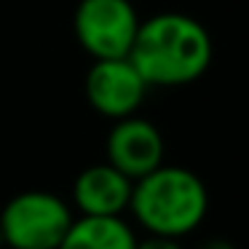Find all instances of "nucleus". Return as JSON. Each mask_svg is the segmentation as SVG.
Instances as JSON below:
<instances>
[{"mask_svg": "<svg viewBox=\"0 0 249 249\" xmlns=\"http://www.w3.org/2000/svg\"><path fill=\"white\" fill-rule=\"evenodd\" d=\"M129 212L147 236L185 238L206 220L209 190L196 172L161 163L134 179Z\"/></svg>", "mask_w": 249, "mask_h": 249, "instance_id": "f03ea898", "label": "nucleus"}, {"mask_svg": "<svg viewBox=\"0 0 249 249\" xmlns=\"http://www.w3.org/2000/svg\"><path fill=\"white\" fill-rule=\"evenodd\" d=\"M140 22L131 0H78L72 14L75 40L91 59L129 56Z\"/></svg>", "mask_w": 249, "mask_h": 249, "instance_id": "20e7f679", "label": "nucleus"}, {"mask_svg": "<svg viewBox=\"0 0 249 249\" xmlns=\"http://www.w3.org/2000/svg\"><path fill=\"white\" fill-rule=\"evenodd\" d=\"M131 182L107 161L86 166L72 182V206L86 217H124L131 201Z\"/></svg>", "mask_w": 249, "mask_h": 249, "instance_id": "0eeeda50", "label": "nucleus"}, {"mask_svg": "<svg viewBox=\"0 0 249 249\" xmlns=\"http://www.w3.org/2000/svg\"><path fill=\"white\" fill-rule=\"evenodd\" d=\"M129 62L147 86L172 89L198 81L212 65V35L198 19L163 11L140 22Z\"/></svg>", "mask_w": 249, "mask_h": 249, "instance_id": "f257e3e1", "label": "nucleus"}, {"mask_svg": "<svg viewBox=\"0 0 249 249\" xmlns=\"http://www.w3.org/2000/svg\"><path fill=\"white\" fill-rule=\"evenodd\" d=\"M166 158V145L158 126L140 115L113 121V129L105 140V161L134 179L150 174Z\"/></svg>", "mask_w": 249, "mask_h": 249, "instance_id": "423d86ee", "label": "nucleus"}, {"mask_svg": "<svg viewBox=\"0 0 249 249\" xmlns=\"http://www.w3.org/2000/svg\"><path fill=\"white\" fill-rule=\"evenodd\" d=\"M137 249H182L179 238H166V236H145L137 241Z\"/></svg>", "mask_w": 249, "mask_h": 249, "instance_id": "1a4fd4ad", "label": "nucleus"}, {"mask_svg": "<svg viewBox=\"0 0 249 249\" xmlns=\"http://www.w3.org/2000/svg\"><path fill=\"white\" fill-rule=\"evenodd\" d=\"M147 89L150 86L129 62V56L94 59V65L86 72V81H83V94H86L89 105L102 118L110 121L137 115V110L142 107L147 97Z\"/></svg>", "mask_w": 249, "mask_h": 249, "instance_id": "39448f33", "label": "nucleus"}, {"mask_svg": "<svg viewBox=\"0 0 249 249\" xmlns=\"http://www.w3.org/2000/svg\"><path fill=\"white\" fill-rule=\"evenodd\" d=\"M140 236L124 217H75L56 249H137Z\"/></svg>", "mask_w": 249, "mask_h": 249, "instance_id": "6e6552de", "label": "nucleus"}, {"mask_svg": "<svg viewBox=\"0 0 249 249\" xmlns=\"http://www.w3.org/2000/svg\"><path fill=\"white\" fill-rule=\"evenodd\" d=\"M72 220L75 212L62 196L24 190L0 212V238L8 249H56Z\"/></svg>", "mask_w": 249, "mask_h": 249, "instance_id": "7ed1b4c3", "label": "nucleus"}, {"mask_svg": "<svg viewBox=\"0 0 249 249\" xmlns=\"http://www.w3.org/2000/svg\"><path fill=\"white\" fill-rule=\"evenodd\" d=\"M198 249H238V247L233 241H228V238H206Z\"/></svg>", "mask_w": 249, "mask_h": 249, "instance_id": "9d476101", "label": "nucleus"}]
</instances>
